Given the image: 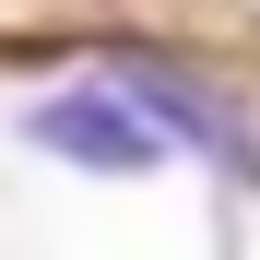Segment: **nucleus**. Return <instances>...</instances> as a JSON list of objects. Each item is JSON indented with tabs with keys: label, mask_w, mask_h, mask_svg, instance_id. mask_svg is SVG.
Wrapping results in <instances>:
<instances>
[{
	"label": "nucleus",
	"mask_w": 260,
	"mask_h": 260,
	"mask_svg": "<svg viewBox=\"0 0 260 260\" xmlns=\"http://www.w3.org/2000/svg\"><path fill=\"white\" fill-rule=\"evenodd\" d=\"M24 154H59V166H83V178H154V166H178V142H166L118 83L36 95V107H24Z\"/></svg>",
	"instance_id": "1"
},
{
	"label": "nucleus",
	"mask_w": 260,
	"mask_h": 260,
	"mask_svg": "<svg viewBox=\"0 0 260 260\" xmlns=\"http://www.w3.org/2000/svg\"><path fill=\"white\" fill-rule=\"evenodd\" d=\"M107 83H118V95H130V107H142V118L166 130V142H189L201 166H237V178L260 189V118H248L237 95H213V83L166 71V59H118Z\"/></svg>",
	"instance_id": "2"
}]
</instances>
